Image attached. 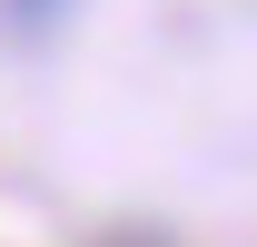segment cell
Returning a JSON list of instances; mask_svg holds the SVG:
<instances>
[{
  "label": "cell",
  "instance_id": "1",
  "mask_svg": "<svg viewBox=\"0 0 257 247\" xmlns=\"http://www.w3.org/2000/svg\"><path fill=\"white\" fill-rule=\"evenodd\" d=\"M60 10H69V0H0V20H10L20 40H40L50 20H60Z\"/></svg>",
  "mask_w": 257,
  "mask_h": 247
}]
</instances>
